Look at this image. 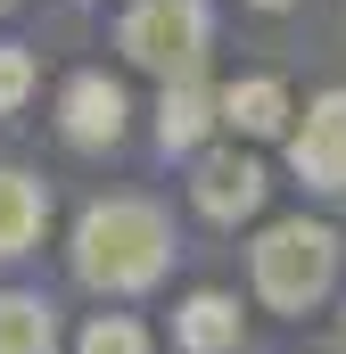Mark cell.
Segmentation results:
<instances>
[{
    "mask_svg": "<svg viewBox=\"0 0 346 354\" xmlns=\"http://www.w3.org/2000/svg\"><path fill=\"white\" fill-rule=\"evenodd\" d=\"M165 264H173V223L149 198H99V206H83V223H75V272L91 288L140 297V288L165 280Z\"/></svg>",
    "mask_w": 346,
    "mask_h": 354,
    "instance_id": "6da1fadb",
    "label": "cell"
},
{
    "mask_svg": "<svg viewBox=\"0 0 346 354\" xmlns=\"http://www.w3.org/2000/svg\"><path fill=\"white\" fill-rule=\"evenodd\" d=\"M256 297L272 305V313H313L330 288H338V231L330 223H272L256 239Z\"/></svg>",
    "mask_w": 346,
    "mask_h": 354,
    "instance_id": "7a4b0ae2",
    "label": "cell"
},
{
    "mask_svg": "<svg viewBox=\"0 0 346 354\" xmlns=\"http://www.w3.org/2000/svg\"><path fill=\"white\" fill-rule=\"evenodd\" d=\"M116 50L132 66H149L157 83H190L215 50V17H206V0H132L116 25Z\"/></svg>",
    "mask_w": 346,
    "mask_h": 354,
    "instance_id": "3957f363",
    "label": "cell"
},
{
    "mask_svg": "<svg viewBox=\"0 0 346 354\" xmlns=\"http://www.w3.org/2000/svg\"><path fill=\"white\" fill-rule=\"evenodd\" d=\"M289 165L305 189H330V198L346 189V83L305 107V124L289 132Z\"/></svg>",
    "mask_w": 346,
    "mask_h": 354,
    "instance_id": "277c9868",
    "label": "cell"
},
{
    "mask_svg": "<svg viewBox=\"0 0 346 354\" xmlns=\"http://www.w3.org/2000/svg\"><path fill=\"white\" fill-rule=\"evenodd\" d=\"M190 198H198L206 223H248V214L264 206V165L248 157V149H198Z\"/></svg>",
    "mask_w": 346,
    "mask_h": 354,
    "instance_id": "5b68a950",
    "label": "cell"
},
{
    "mask_svg": "<svg viewBox=\"0 0 346 354\" xmlns=\"http://www.w3.org/2000/svg\"><path fill=\"white\" fill-rule=\"evenodd\" d=\"M124 115H132V99L107 75H75V83L58 91V124H66L75 149H116L124 140Z\"/></svg>",
    "mask_w": 346,
    "mask_h": 354,
    "instance_id": "8992f818",
    "label": "cell"
},
{
    "mask_svg": "<svg viewBox=\"0 0 346 354\" xmlns=\"http://www.w3.org/2000/svg\"><path fill=\"white\" fill-rule=\"evenodd\" d=\"M289 83H272V75H248V83L215 91V124H231V132H248V140H280L289 132Z\"/></svg>",
    "mask_w": 346,
    "mask_h": 354,
    "instance_id": "52a82bcc",
    "label": "cell"
},
{
    "mask_svg": "<svg viewBox=\"0 0 346 354\" xmlns=\"http://www.w3.org/2000/svg\"><path fill=\"white\" fill-rule=\"evenodd\" d=\"M173 338H181V354H239V305L223 288H198L173 313Z\"/></svg>",
    "mask_w": 346,
    "mask_h": 354,
    "instance_id": "ba28073f",
    "label": "cell"
},
{
    "mask_svg": "<svg viewBox=\"0 0 346 354\" xmlns=\"http://www.w3.org/2000/svg\"><path fill=\"white\" fill-rule=\"evenodd\" d=\"M42 223H50V189L17 165H0V256H25L42 239Z\"/></svg>",
    "mask_w": 346,
    "mask_h": 354,
    "instance_id": "9c48e42d",
    "label": "cell"
},
{
    "mask_svg": "<svg viewBox=\"0 0 346 354\" xmlns=\"http://www.w3.org/2000/svg\"><path fill=\"white\" fill-rule=\"evenodd\" d=\"M215 132V91H206V75H190V83H165V99H157V140L173 149H198Z\"/></svg>",
    "mask_w": 346,
    "mask_h": 354,
    "instance_id": "30bf717a",
    "label": "cell"
},
{
    "mask_svg": "<svg viewBox=\"0 0 346 354\" xmlns=\"http://www.w3.org/2000/svg\"><path fill=\"white\" fill-rule=\"evenodd\" d=\"M0 354H58V313H50V297L0 288Z\"/></svg>",
    "mask_w": 346,
    "mask_h": 354,
    "instance_id": "8fae6325",
    "label": "cell"
},
{
    "mask_svg": "<svg viewBox=\"0 0 346 354\" xmlns=\"http://www.w3.org/2000/svg\"><path fill=\"white\" fill-rule=\"evenodd\" d=\"M83 354H149V330H140L132 313H99L83 330Z\"/></svg>",
    "mask_w": 346,
    "mask_h": 354,
    "instance_id": "7c38bea8",
    "label": "cell"
},
{
    "mask_svg": "<svg viewBox=\"0 0 346 354\" xmlns=\"http://www.w3.org/2000/svg\"><path fill=\"white\" fill-rule=\"evenodd\" d=\"M33 99V50L25 41H0V115H17Z\"/></svg>",
    "mask_w": 346,
    "mask_h": 354,
    "instance_id": "4fadbf2b",
    "label": "cell"
},
{
    "mask_svg": "<svg viewBox=\"0 0 346 354\" xmlns=\"http://www.w3.org/2000/svg\"><path fill=\"white\" fill-rule=\"evenodd\" d=\"M256 8H289V0H256Z\"/></svg>",
    "mask_w": 346,
    "mask_h": 354,
    "instance_id": "5bb4252c",
    "label": "cell"
},
{
    "mask_svg": "<svg viewBox=\"0 0 346 354\" xmlns=\"http://www.w3.org/2000/svg\"><path fill=\"white\" fill-rule=\"evenodd\" d=\"M0 17H8V0H0Z\"/></svg>",
    "mask_w": 346,
    "mask_h": 354,
    "instance_id": "9a60e30c",
    "label": "cell"
}]
</instances>
